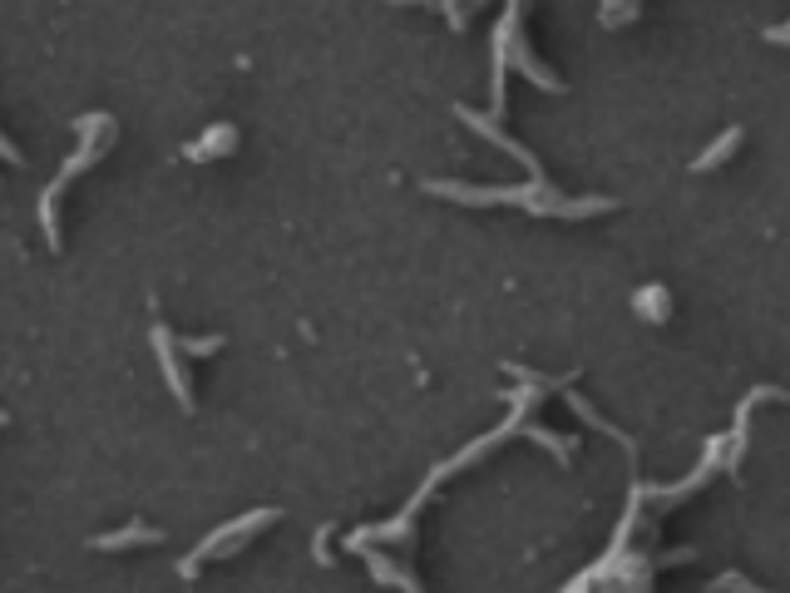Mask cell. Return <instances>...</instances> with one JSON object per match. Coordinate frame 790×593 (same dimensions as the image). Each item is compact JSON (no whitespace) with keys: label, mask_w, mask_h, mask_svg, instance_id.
Masks as SVG:
<instances>
[{"label":"cell","mask_w":790,"mask_h":593,"mask_svg":"<svg viewBox=\"0 0 790 593\" xmlns=\"http://www.w3.org/2000/svg\"><path fill=\"white\" fill-rule=\"evenodd\" d=\"M0 425H5V416H0Z\"/></svg>","instance_id":"cell-2"},{"label":"cell","mask_w":790,"mask_h":593,"mask_svg":"<svg viewBox=\"0 0 790 593\" xmlns=\"http://www.w3.org/2000/svg\"><path fill=\"white\" fill-rule=\"evenodd\" d=\"M149 539H158L154 529H124V534H114V539H94L99 549H114V544H149Z\"/></svg>","instance_id":"cell-1"}]
</instances>
